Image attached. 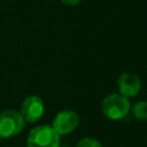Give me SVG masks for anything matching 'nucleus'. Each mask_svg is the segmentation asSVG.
<instances>
[{
	"label": "nucleus",
	"mask_w": 147,
	"mask_h": 147,
	"mask_svg": "<svg viewBox=\"0 0 147 147\" xmlns=\"http://www.w3.org/2000/svg\"><path fill=\"white\" fill-rule=\"evenodd\" d=\"M131 105L127 98L119 93H113L106 96L101 105L102 114L113 121L124 118L130 111Z\"/></svg>",
	"instance_id": "1"
},
{
	"label": "nucleus",
	"mask_w": 147,
	"mask_h": 147,
	"mask_svg": "<svg viewBox=\"0 0 147 147\" xmlns=\"http://www.w3.org/2000/svg\"><path fill=\"white\" fill-rule=\"evenodd\" d=\"M28 147H60V136L49 125L33 127L28 136Z\"/></svg>",
	"instance_id": "2"
},
{
	"label": "nucleus",
	"mask_w": 147,
	"mask_h": 147,
	"mask_svg": "<svg viewBox=\"0 0 147 147\" xmlns=\"http://www.w3.org/2000/svg\"><path fill=\"white\" fill-rule=\"evenodd\" d=\"M25 121L21 113L8 109L0 113V137L10 138L18 134L24 127Z\"/></svg>",
	"instance_id": "3"
},
{
	"label": "nucleus",
	"mask_w": 147,
	"mask_h": 147,
	"mask_svg": "<svg viewBox=\"0 0 147 147\" xmlns=\"http://www.w3.org/2000/svg\"><path fill=\"white\" fill-rule=\"evenodd\" d=\"M21 115L28 123L38 122L44 115V102L37 95L28 96L21 106Z\"/></svg>",
	"instance_id": "4"
},
{
	"label": "nucleus",
	"mask_w": 147,
	"mask_h": 147,
	"mask_svg": "<svg viewBox=\"0 0 147 147\" xmlns=\"http://www.w3.org/2000/svg\"><path fill=\"white\" fill-rule=\"evenodd\" d=\"M79 124V117L74 110L60 111L53 121V129L59 136L71 133Z\"/></svg>",
	"instance_id": "5"
},
{
	"label": "nucleus",
	"mask_w": 147,
	"mask_h": 147,
	"mask_svg": "<svg viewBox=\"0 0 147 147\" xmlns=\"http://www.w3.org/2000/svg\"><path fill=\"white\" fill-rule=\"evenodd\" d=\"M117 85H118L119 94L124 95L127 99L137 96L141 88L140 78L134 72L131 71L122 72L117 79Z\"/></svg>",
	"instance_id": "6"
},
{
	"label": "nucleus",
	"mask_w": 147,
	"mask_h": 147,
	"mask_svg": "<svg viewBox=\"0 0 147 147\" xmlns=\"http://www.w3.org/2000/svg\"><path fill=\"white\" fill-rule=\"evenodd\" d=\"M133 116L137 119L146 121L147 119V101H138L132 107Z\"/></svg>",
	"instance_id": "7"
},
{
	"label": "nucleus",
	"mask_w": 147,
	"mask_h": 147,
	"mask_svg": "<svg viewBox=\"0 0 147 147\" xmlns=\"http://www.w3.org/2000/svg\"><path fill=\"white\" fill-rule=\"evenodd\" d=\"M76 147H101L100 142L94 138H83Z\"/></svg>",
	"instance_id": "8"
},
{
	"label": "nucleus",
	"mask_w": 147,
	"mask_h": 147,
	"mask_svg": "<svg viewBox=\"0 0 147 147\" xmlns=\"http://www.w3.org/2000/svg\"><path fill=\"white\" fill-rule=\"evenodd\" d=\"M63 3L65 5H69V6H75V5H78L82 0H61Z\"/></svg>",
	"instance_id": "9"
},
{
	"label": "nucleus",
	"mask_w": 147,
	"mask_h": 147,
	"mask_svg": "<svg viewBox=\"0 0 147 147\" xmlns=\"http://www.w3.org/2000/svg\"><path fill=\"white\" fill-rule=\"evenodd\" d=\"M0 142H1V137H0Z\"/></svg>",
	"instance_id": "10"
}]
</instances>
